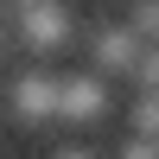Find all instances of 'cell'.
I'll return each mask as SVG.
<instances>
[{
    "label": "cell",
    "mask_w": 159,
    "mask_h": 159,
    "mask_svg": "<svg viewBox=\"0 0 159 159\" xmlns=\"http://www.w3.org/2000/svg\"><path fill=\"white\" fill-rule=\"evenodd\" d=\"M83 38H89V70L96 76H134L140 57H147V38L127 19H102V25H89Z\"/></svg>",
    "instance_id": "6da1fadb"
},
{
    "label": "cell",
    "mask_w": 159,
    "mask_h": 159,
    "mask_svg": "<svg viewBox=\"0 0 159 159\" xmlns=\"http://www.w3.org/2000/svg\"><path fill=\"white\" fill-rule=\"evenodd\" d=\"M57 89H64V70H19L7 83V108L25 127H64L57 121Z\"/></svg>",
    "instance_id": "7a4b0ae2"
},
{
    "label": "cell",
    "mask_w": 159,
    "mask_h": 159,
    "mask_svg": "<svg viewBox=\"0 0 159 159\" xmlns=\"http://www.w3.org/2000/svg\"><path fill=\"white\" fill-rule=\"evenodd\" d=\"M19 45L32 51V57H57L64 45L76 38V19H70V7L64 0H45V7H32V13H19Z\"/></svg>",
    "instance_id": "3957f363"
},
{
    "label": "cell",
    "mask_w": 159,
    "mask_h": 159,
    "mask_svg": "<svg viewBox=\"0 0 159 159\" xmlns=\"http://www.w3.org/2000/svg\"><path fill=\"white\" fill-rule=\"evenodd\" d=\"M102 115H108V76H96V70H64V89H57V121L89 127V121H102Z\"/></svg>",
    "instance_id": "277c9868"
},
{
    "label": "cell",
    "mask_w": 159,
    "mask_h": 159,
    "mask_svg": "<svg viewBox=\"0 0 159 159\" xmlns=\"http://www.w3.org/2000/svg\"><path fill=\"white\" fill-rule=\"evenodd\" d=\"M127 127H134L140 140H159V96H134V108H127Z\"/></svg>",
    "instance_id": "5b68a950"
},
{
    "label": "cell",
    "mask_w": 159,
    "mask_h": 159,
    "mask_svg": "<svg viewBox=\"0 0 159 159\" xmlns=\"http://www.w3.org/2000/svg\"><path fill=\"white\" fill-rule=\"evenodd\" d=\"M127 25H134L147 45H159V0H127Z\"/></svg>",
    "instance_id": "8992f818"
},
{
    "label": "cell",
    "mask_w": 159,
    "mask_h": 159,
    "mask_svg": "<svg viewBox=\"0 0 159 159\" xmlns=\"http://www.w3.org/2000/svg\"><path fill=\"white\" fill-rule=\"evenodd\" d=\"M134 83H140V96H159V45H147V57H140Z\"/></svg>",
    "instance_id": "52a82bcc"
},
{
    "label": "cell",
    "mask_w": 159,
    "mask_h": 159,
    "mask_svg": "<svg viewBox=\"0 0 159 159\" xmlns=\"http://www.w3.org/2000/svg\"><path fill=\"white\" fill-rule=\"evenodd\" d=\"M115 159H159V140H140V134H127L121 147H115Z\"/></svg>",
    "instance_id": "ba28073f"
},
{
    "label": "cell",
    "mask_w": 159,
    "mask_h": 159,
    "mask_svg": "<svg viewBox=\"0 0 159 159\" xmlns=\"http://www.w3.org/2000/svg\"><path fill=\"white\" fill-rule=\"evenodd\" d=\"M51 159H96V153H89V147H57Z\"/></svg>",
    "instance_id": "9c48e42d"
},
{
    "label": "cell",
    "mask_w": 159,
    "mask_h": 159,
    "mask_svg": "<svg viewBox=\"0 0 159 159\" xmlns=\"http://www.w3.org/2000/svg\"><path fill=\"white\" fill-rule=\"evenodd\" d=\"M13 7V19H19V13H32V7H45V0H7Z\"/></svg>",
    "instance_id": "30bf717a"
},
{
    "label": "cell",
    "mask_w": 159,
    "mask_h": 159,
    "mask_svg": "<svg viewBox=\"0 0 159 159\" xmlns=\"http://www.w3.org/2000/svg\"><path fill=\"white\" fill-rule=\"evenodd\" d=\"M0 51H7V25H0Z\"/></svg>",
    "instance_id": "8fae6325"
},
{
    "label": "cell",
    "mask_w": 159,
    "mask_h": 159,
    "mask_svg": "<svg viewBox=\"0 0 159 159\" xmlns=\"http://www.w3.org/2000/svg\"><path fill=\"white\" fill-rule=\"evenodd\" d=\"M0 13H13V7H7V0H0Z\"/></svg>",
    "instance_id": "7c38bea8"
}]
</instances>
